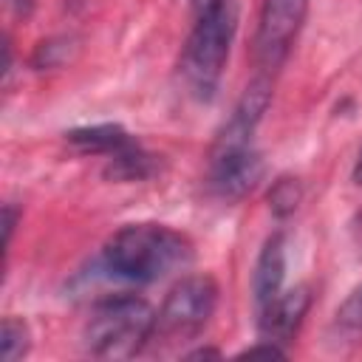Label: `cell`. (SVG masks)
Returning <instances> with one entry per match:
<instances>
[{
  "mask_svg": "<svg viewBox=\"0 0 362 362\" xmlns=\"http://www.w3.org/2000/svg\"><path fill=\"white\" fill-rule=\"evenodd\" d=\"M359 337H362V283L339 303L331 320V339L337 345L359 342Z\"/></svg>",
  "mask_w": 362,
  "mask_h": 362,
  "instance_id": "obj_11",
  "label": "cell"
},
{
  "mask_svg": "<svg viewBox=\"0 0 362 362\" xmlns=\"http://www.w3.org/2000/svg\"><path fill=\"white\" fill-rule=\"evenodd\" d=\"M6 6H8V8L17 14V17H23V20H25V17L34 11V0H6Z\"/></svg>",
  "mask_w": 362,
  "mask_h": 362,
  "instance_id": "obj_16",
  "label": "cell"
},
{
  "mask_svg": "<svg viewBox=\"0 0 362 362\" xmlns=\"http://www.w3.org/2000/svg\"><path fill=\"white\" fill-rule=\"evenodd\" d=\"M283 283H286V235L274 232L266 238L252 272V303L257 317L283 294Z\"/></svg>",
  "mask_w": 362,
  "mask_h": 362,
  "instance_id": "obj_8",
  "label": "cell"
},
{
  "mask_svg": "<svg viewBox=\"0 0 362 362\" xmlns=\"http://www.w3.org/2000/svg\"><path fill=\"white\" fill-rule=\"evenodd\" d=\"M351 232H354V240H356V246L362 249V209L356 212V218H354V223H351Z\"/></svg>",
  "mask_w": 362,
  "mask_h": 362,
  "instance_id": "obj_18",
  "label": "cell"
},
{
  "mask_svg": "<svg viewBox=\"0 0 362 362\" xmlns=\"http://www.w3.org/2000/svg\"><path fill=\"white\" fill-rule=\"evenodd\" d=\"M68 144L85 156H113L122 147H127L133 141V136L119 127V124H90V127H76L71 133H65Z\"/></svg>",
  "mask_w": 362,
  "mask_h": 362,
  "instance_id": "obj_9",
  "label": "cell"
},
{
  "mask_svg": "<svg viewBox=\"0 0 362 362\" xmlns=\"http://www.w3.org/2000/svg\"><path fill=\"white\" fill-rule=\"evenodd\" d=\"M105 161H107L105 164V175L113 178V181H144V178L156 175V170H158L156 156L147 153L136 139L127 147H122L119 153L107 156Z\"/></svg>",
  "mask_w": 362,
  "mask_h": 362,
  "instance_id": "obj_10",
  "label": "cell"
},
{
  "mask_svg": "<svg viewBox=\"0 0 362 362\" xmlns=\"http://www.w3.org/2000/svg\"><path fill=\"white\" fill-rule=\"evenodd\" d=\"M189 359H204V356H218V351H212V348H198V351H192V354H187Z\"/></svg>",
  "mask_w": 362,
  "mask_h": 362,
  "instance_id": "obj_19",
  "label": "cell"
},
{
  "mask_svg": "<svg viewBox=\"0 0 362 362\" xmlns=\"http://www.w3.org/2000/svg\"><path fill=\"white\" fill-rule=\"evenodd\" d=\"M31 348V331L20 317H3L0 325V354L3 362H17Z\"/></svg>",
  "mask_w": 362,
  "mask_h": 362,
  "instance_id": "obj_12",
  "label": "cell"
},
{
  "mask_svg": "<svg viewBox=\"0 0 362 362\" xmlns=\"http://www.w3.org/2000/svg\"><path fill=\"white\" fill-rule=\"evenodd\" d=\"M238 28V6L235 0L221 3L212 11L195 17V25L181 51V79L195 99H212L229 59V48Z\"/></svg>",
  "mask_w": 362,
  "mask_h": 362,
  "instance_id": "obj_3",
  "label": "cell"
},
{
  "mask_svg": "<svg viewBox=\"0 0 362 362\" xmlns=\"http://www.w3.org/2000/svg\"><path fill=\"white\" fill-rule=\"evenodd\" d=\"M300 198H303L300 181L291 178V175H283V178H277V181L272 184V189H269V209H272L277 218H286V215H291V212L297 209Z\"/></svg>",
  "mask_w": 362,
  "mask_h": 362,
  "instance_id": "obj_13",
  "label": "cell"
},
{
  "mask_svg": "<svg viewBox=\"0 0 362 362\" xmlns=\"http://www.w3.org/2000/svg\"><path fill=\"white\" fill-rule=\"evenodd\" d=\"M189 260V238L164 223H127L102 249L105 272L130 283H156Z\"/></svg>",
  "mask_w": 362,
  "mask_h": 362,
  "instance_id": "obj_1",
  "label": "cell"
},
{
  "mask_svg": "<svg viewBox=\"0 0 362 362\" xmlns=\"http://www.w3.org/2000/svg\"><path fill=\"white\" fill-rule=\"evenodd\" d=\"M221 3H226V0H189V6H192V11H195V17H198V14H204V11L218 8Z\"/></svg>",
  "mask_w": 362,
  "mask_h": 362,
  "instance_id": "obj_17",
  "label": "cell"
},
{
  "mask_svg": "<svg viewBox=\"0 0 362 362\" xmlns=\"http://www.w3.org/2000/svg\"><path fill=\"white\" fill-rule=\"evenodd\" d=\"M17 218H20L17 206H14V204H6V206H3V249H8V246H11V235H14Z\"/></svg>",
  "mask_w": 362,
  "mask_h": 362,
  "instance_id": "obj_15",
  "label": "cell"
},
{
  "mask_svg": "<svg viewBox=\"0 0 362 362\" xmlns=\"http://www.w3.org/2000/svg\"><path fill=\"white\" fill-rule=\"evenodd\" d=\"M71 54V40L68 37H54L37 45L34 51V68H57L59 62H65Z\"/></svg>",
  "mask_w": 362,
  "mask_h": 362,
  "instance_id": "obj_14",
  "label": "cell"
},
{
  "mask_svg": "<svg viewBox=\"0 0 362 362\" xmlns=\"http://www.w3.org/2000/svg\"><path fill=\"white\" fill-rule=\"evenodd\" d=\"M266 173L260 150L240 147V150H223V153H209V192L221 201H240L249 195Z\"/></svg>",
  "mask_w": 362,
  "mask_h": 362,
  "instance_id": "obj_6",
  "label": "cell"
},
{
  "mask_svg": "<svg viewBox=\"0 0 362 362\" xmlns=\"http://www.w3.org/2000/svg\"><path fill=\"white\" fill-rule=\"evenodd\" d=\"M354 181L362 184V150H359V158H356V167H354Z\"/></svg>",
  "mask_w": 362,
  "mask_h": 362,
  "instance_id": "obj_20",
  "label": "cell"
},
{
  "mask_svg": "<svg viewBox=\"0 0 362 362\" xmlns=\"http://www.w3.org/2000/svg\"><path fill=\"white\" fill-rule=\"evenodd\" d=\"M308 3L311 0H260L257 28L252 40V62L257 74L272 76L280 71L305 23Z\"/></svg>",
  "mask_w": 362,
  "mask_h": 362,
  "instance_id": "obj_5",
  "label": "cell"
},
{
  "mask_svg": "<svg viewBox=\"0 0 362 362\" xmlns=\"http://www.w3.org/2000/svg\"><path fill=\"white\" fill-rule=\"evenodd\" d=\"M218 305V283L209 274L181 277L164 297L156 314L153 339L164 342H189L204 331Z\"/></svg>",
  "mask_w": 362,
  "mask_h": 362,
  "instance_id": "obj_4",
  "label": "cell"
},
{
  "mask_svg": "<svg viewBox=\"0 0 362 362\" xmlns=\"http://www.w3.org/2000/svg\"><path fill=\"white\" fill-rule=\"evenodd\" d=\"M308 308H311V288L308 286L283 288V294L257 317L260 337L286 348L297 337V331H300Z\"/></svg>",
  "mask_w": 362,
  "mask_h": 362,
  "instance_id": "obj_7",
  "label": "cell"
},
{
  "mask_svg": "<svg viewBox=\"0 0 362 362\" xmlns=\"http://www.w3.org/2000/svg\"><path fill=\"white\" fill-rule=\"evenodd\" d=\"M156 311L139 294H107L90 308L82 342L96 359H133L153 339Z\"/></svg>",
  "mask_w": 362,
  "mask_h": 362,
  "instance_id": "obj_2",
  "label": "cell"
}]
</instances>
